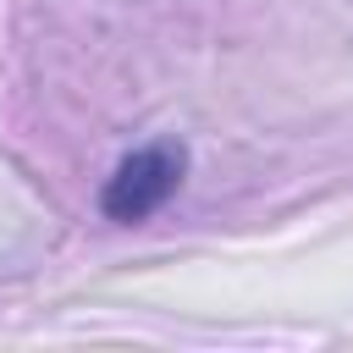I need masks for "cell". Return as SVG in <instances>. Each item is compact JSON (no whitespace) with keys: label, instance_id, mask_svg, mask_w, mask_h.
<instances>
[{"label":"cell","instance_id":"6da1fadb","mask_svg":"<svg viewBox=\"0 0 353 353\" xmlns=\"http://www.w3.org/2000/svg\"><path fill=\"white\" fill-rule=\"evenodd\" d=\"M182 171H188V149L176 138H154L143 149H132L110 176H105V193H99V210L105 221H149L176 188H182Z\"/></svg>","mask_w":353,"mask_h":353}]
</instances>
